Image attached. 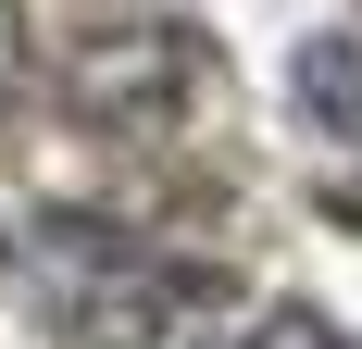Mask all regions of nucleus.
Returning a JSON list of instances; mask_svg holds the SVG:
<instances>
[{
	"instance_id": "obj_3",
	"label": "nucleus",
	"mask_w": 362,
	"mask_h": 349,
	"mask_svg": "<svg viewBox=\"0 0 362 349\" xmlns=\"http://www.w3.org/2000/svg\"><path fill=\"white\" fill-rule=\"evenodd\" d=\"M288 100H300V125L325 138V162H362V37H300Z\"/></svg>"
},
{
	"instance_id": "obj_4",
	"label": "nucleus",
	"mask_w": 362,
	"mask_h": 349,
	"mask_svg": "<svg viewBox=\"0 0 362 349\" xmlns=\"http://www.w3.org/2000/svg\"><path fill=\"white\" fill-rule=\"evenodd\" d=\"M225 349H337V324H325V312H300V300H275V312H262V324H238Z\"/></svg>"
},
{
	"instance_id": "obj_2",
	"label": "nucleus",
	"mask_w": 362,
	"mask_h": 349,
	"mask_svg": "<svg viewBox=\"0 0 362 349\" xmlns=\"http://www.w3.org/2000/svg\"><path fill=\"white\" fill-rule=\"evenodd\" d=\"M200 88V37H88V63H75V100L112 112V125H163V112Z\"/></svg>"
},
{
	"instance_id": "obj_5",
	"label": "nucleus",
	"mask_w": 362,
	"mask_h": 349,
	"mask_svg": "<svg viewBox=\"0 0 362 349\" xmlns=\"http://www.w3.org/2000/svg\"><path fill=\"white\" fill-rule=\"evenodd\" d=\"M0 88H25V13L0 0Z\"/></svg>"
},
{
	"instance_id": "obj_1",
	"label": "nucleus",
	"mask_w": 362,
	"mask_h": 349,
	"mask_svg": "<svg viewBox=\"0 0 362 349\" xmlns=\"http://www.w3.org/2000/svg\"><path fill=\"white\" fill-rule=\"evenodd\" d=\"M37 300H50V324L88 349H138L150 324H163V275H150L138 249L112 237V225H37Z\"/></svg>"
}]
</instances>
